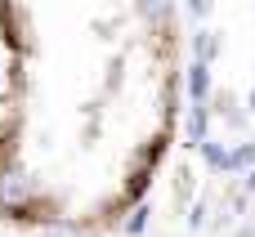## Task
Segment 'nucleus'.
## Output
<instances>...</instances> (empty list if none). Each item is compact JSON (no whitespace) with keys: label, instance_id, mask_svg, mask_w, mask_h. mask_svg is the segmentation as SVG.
<instances>
[{"label":"nucleus","instance_id":"f257e3e1","mask_svg":"<svg viewBox=\"0 0 255 237\" xmlns=\"http://www.w3.org/2000/svg\"><path fill=\"white\" fill-rule=\"evenodd\" d=\"M0 197H4V211L22 206V202L31 197V184H27V175H22V170H4V175H0Z\"/></svg>","mask_w":255,"mask_h":237},{"label":"nucleus","instance_id":"f03ea898","mask_svg":"<svg viewBox=\"0 0 255 237\" xmlns=\"http://www.w3.org/2000/svg\"><path fill=\"white\" fill-rule=\"evenodd\" d=\"M206 125H211V108H206V103H188V117H184L188 148H202V143H206Z\"/></svg>","mask_w":255,"mask_h":237},{"label":"nucleus","instance_id":"7ed1b4c3","mask_svg":"<svg viewBox=\"0 0 255 237\" xmlns=\"http://www.w3.org/2000/svg\"><path fill=\"white\" fill-rule=\"evenodd\" d=\"M220 49H224L220 31H206V27H202V31H193V63H206V67H211V58H215Z\"/></svg>","mask_w":255,"mask_h":237},{"label":"nucleus","instance_id":"20e7f679","mask_svg":"<svg viewBox=\"0 0 255 237\" xmlns=\"http://www.w3.org/2000/svg\"><path fill=\"white\" fill-rule=\"evenodd\" d=\"M188 99L206 103L211 99V67L206 63H188Z\"/></svg>","mask_w":255,"mask_h":237},{"label":"nucleus","instance_id":"39448f33","mask_svg":"<svg viewBox=\"0 0 255 237\" xmlns=\"http://www.w3.org/2000/svg\"><path fill=\"white\" fill-rule=\"evenodd\" d=\"M197 152H202V161H206L211 170H229V148H224V143H211V139H206Z\"/></svg>","mask_w":255,"mask_h":237},{"label":"nucleus","instance_id":"423d86ee","mask_svg":"<svg viewBox=\"0 0 255 237\" xmlns=\"http://www.w3.org/2000/svg\"><path fill=\"white\" fill-rule=\"evenodd\" d=\"M255 166V143H238V148H229V170H251Z\"/></svg>","mask_w":255,"mask_h":237},{"label":"nucleus","instance_id":"0eeeda50","mask_svg":"<svg viewBox=\"0 0 255 237\" xmlns=\"http://www.w3.org/2000/svg\"><path fill=\"white\" fill-rule=\"evenodd\" d=\"M148 215H152V206H148V202H139V206L130 211V220H126V233H130V237H139L143 229H148Z\"/></svg>","mask_w":255,"mask_h":237},{"label":"nucleus","instance_id":"6e6552de","mask_svg":"<svg viewBox=\"0 0 255 237\" xmlns=\"http://www.w3.org/2000/svg\"><path fill=\"white\" fill-rule=\"evenodd\" d=\"M139 9H143V18H148V22H157V27H161V22H166V13H170V0H139Z\"/></svg>","mask_w":255,"mask_h":237},{"label":"nucleus","instance_id":"1a4fd4ad","mask_svg":"<svg viewBox=\"0 0 255 237\" xmlns=\"http://www.w3.org/2000/svg\"><path fill=\"white\" fill-rule=\"evenodd\" d=\"M188 13H193V18H206V13H211V0H188Z\"/></svg>","mask_w":255,"mask_h":237},{"label":"nucleus","instance_id":"9d476101","mask_svg":"<svg viewBox=\"0 0 255 237\" xmlns=\"http://www.w3.org/2000/svg\"><path fill=\"white\" fill-rule=\"evenodd\" d=\"M206 224V206H193V215H188V229H202Z\"/></svg>","mask_w":255,"mask_h":237},{"label":"nucleus","instance_id":"9b49d317","mask_svg":"<svg viewBox=\"0 0 255 237\" xmlns=\"http://www.w3.org/2000/svg\"><path fill=\"white\" fill-rule=\"evenodd\" d=\"M247 188H251V193H255V166H251V170H247Z\"/></svg>","mask_w":255,"mask_h":237},{"label":"nucleus","instance_id":"f8f14e48","mask_svg":"<svg viewBox=\"0 0 255 237\" xmlns=\"http://www.w3.org/2000/svg\"><path fill=\"white\" fill-rule=\"evenodd\" d=\"M247 108H251V117H255V90H251V94H247Z\"/></svg>","mask_w":255,"mask_h":237},{"label":"nucleus","instance_id":"ddd939ff","mask_svg":"<svg viewBox=\"0 0 255 237\" xmlns=\"http://www.w3.org/2000/svg\"><path fill=\"white\" fill-rule=\"evenodd\" d=\"M4 13H9V0H0V18H4Z\"/></svg>","mask_w":255,"mask_h":237}]
</instances>
